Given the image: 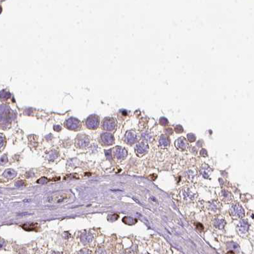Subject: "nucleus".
Returning a JSON list of instances; mask_svg holds the SVG:
<instances>
[{
  "label": "nucleus",
  "instance_id": "obj_3",
  "mask_svg": "<svg viewBox=\"0 0 254 254\" xmlns=\"http://www.w3.org/2000/svg\"><path fill=\"white\" fill-rule=\"evenodd\" d=\"M65 126L70 130H77L81 127V122L75 118H70L65 121Z\"/></svg>",
  "mask_w": 254,
  "mask_h": 254
},
{
  "label": "nucleus",
  "instance_id": "obj_4",
  "mask_svg": "<svg viewBox=\"0 0 254 254\" xmlns=\"http://www.w3.org/2000/svg\"><path fill=\"white\" fill-rule=\"evenodd\" d=\"M116 123L115 120L112 118H105L102 123L103 128L107 131H112L115 129Z\"/></svg>",
  "mask_w": 254,
  "mask_h": 254
},
{
  "label": "nucleus",
  "instance_id": "obj_19",
  "mask_svg": "<svg viewBox=\"0 0 254 254\" xmlns=\"http://www.w3.org/2000/svg\"><path fill=\"white\" fill-rule=\"evenodd\" d=\"M36 224H35V223H26V224H24L22 225V227L23 229L28 230V231L34 230L36 229Z\"/></svg>",
  "mask_w": 254,
  "mask_h": 254
},
{
  "label": "nucleus",
  "instance_id": "obj_23",
  "mask_svg": "<svg viewBox=\"0 0 254 254\" xmlns=\"http://www.w3.org/2000/svg\"><path fill=\"white\" fill-rule=\"evenodd\" d=\"M47 181L48 180L46 178H45V177H42V178H41L40 179H39L38 180L37 183H40V184H42V185H43V184L46 183L47 182Z\"/></svg>",
  "mask_w": 254,
  "mask_h": 254
},
{
  "label": "nucleus",
  "instance_id": "obj_20",
  "mask_svg": "<svg viewBox=\"0 0 254 254\" xmlns=\"http://www.w3.org/2000/svg\"><path fill=\"white\" fill-rule=\"evenodd\" d=\"M142 137L144 140L146 141H150L152 139V135L149 132H144L142 134Z\"/></svg>",
  "mask_w": 254,
  "mask_h": 254
},
{
  "label": "nucleus",
  "instance_id": "obj_15",
  "mask_svg": "<svg viewBox=\"0 0 254 254\" xmlns=\"http://www.w3.org/2000/svg\"><path fill=\"white\" fill-rule=\"evenodd\" d=\"M17 172L13 169H6L3 172V176L6 178H13L16 176Z\"/></svg>",
  "mask_w": 254,
  "mask_h": 254
},
{
  "label": "nucleus",
  "instance_id": "obj_31",
  "mask_svg": "<svg viewBox=\"0 0 254 254\" xmlns=\"http://www.w3.org/2000/svg\"><path fill=\"white\" fill-rule=\"evenodd\" d=\"M52 254H61L59 252H53Z\"/></svg>",
  "mask_w": 254,
  "mask_h": 254
},
{
  "label": "nucleus",
  "instance_id": "obj_11",
  "mask_svg": "<svg viewBox=\"0 0 254 254\" xmlns=\"http://www.w3.org/2000/svg\"><path fill=\"white\" fill-rule=\"evenodd\" d=\"M249 225L248 222L246 220H242L239 222V224L238 225V231L241 234L246 233L248 230Z\"/></svg>",
  "mask_w": 254,
  "mask_h": 254
},
{
  "label": "nucleus",
  "instance_id": "obj_2",
  "mask_svg": "<svg viewBox=\"0 0 254 254\" xmlns=\"http://www.w3.org/2000/svg\"><path fill=\"white\" fill-rule=\"evenodd\" d=\"M99 122H100V119L99 117L96 115H91L88 118H87L86 121V125L87 127L90 129H94L97 128L99 125Z\"/></svg>",
  "mask_w": 254,
  "mask_h": 254
},
{
  "label": "nucleus",
  "instance_id": "obj_1",
  "mask_svg": "<svg viewBox=\"0 0 254 254\" xmlns=\"http://www.w3.org/2000/svg\"><path fill=\"white\" fill-rule=\"evenodd\" d=\"M72 198V194L68 192H59L50 197L49 199V202L56 204L62 203L70 201Z\"/></svg>",
  "mask_w": 254,
  "mask_h": 254
},
{
  "label": "nucleus",
  "instance_id": "obj_28",
  "mask_svg": "<svg viewBox=\"0 0 254 254\" xmlns=\"http://www.w3.org/2000/svg\"><path fill=\"white\" fill-rule=\"evenodd\" d=\"M79 254H91V252L87 249H83L79 252Z\"/></svg>",
  "mask_w": 254,
  "mask_h": 254
},
{
  "label": "nucleus",
  "instance_id": "obj_22",
  "mask_svg": "<svg viewBox=\"0 0 254 254\" xmlns=\"http://www.w3.org/2000/svg\"><path fill=\"white\" fill-rule=\"evenodd\" d=\"M15 185L17 187H24V186L26 185V182L24 181H18L15 183Z\"/></svg>",
  "mask_w": 254,
  "mask_h": 254
},
{
  "label": "nucleus",
  "instance_id": "obj_14",
  "mask_svg": "<svg viewBox=\"0 0 254 254\" xmlns=\"http://www.w3.org/2000/svg\"><path fill=\"white\" fill-rule=\"evenodd\" d=\"M200 171H201V174L203 176V177L205 178H209L211 172V169L207 165H204L201 167V170Z\"/></svg>",
  "mask_w": 254,
  "mask_h": 254
},
{
  "label": "nucleus",
  "instance_id": "obj_30",
  "mask_svg": "<svg viewBox=\"0 0 254 254\" xmlns=\"http://www.w3.org/2000/svg\"><path fill=\"white\" fill-rule=\"evenodd\" d=\"M51 157H53V155H52V154H51V155H50V157H51ZM56 157H57V156L54 155V159H55L56 158ZM54 158H51H51H50V160H51H51H54Z\"/></svg>",
  "mask_w": 254,
  "mask_h": 254
},
{
  "label": "nucleus",
  "instance_id": "obj_8",
  "mask_svg": "<svg viewBox=\"0 0 254 254\" xmlns=\"http://www.w3.org/2000/svg\"><path fill=\"white\" fill-rule=\"evenodd\" d=\"M125 139L127 143L129 144H132L135 143L137 140V134L133 131H128L127 132L125 136Z\"/></svg>",
  "mask_w": 254,
  "mask_h": 254
},
{
  "label": "nucleus",
  "instance_id": "obj_5",
  "mask_svg": "<svg viewBox=\"0 0 254 254\" xmlns=\"http://www.w3.org/2000/svg\"><path fill=\"white\" fill-rule=\"evenodd\" d=\"M231 215L234 217L241 218L245 215V211L242 207L239 204H234L231 207L230 210Z\"/></svg>",
  "mask_w": 254,
  "mask_h": 254
},
{
  "label": "nucleus",
  "instance_id": "obj_32",
  "mask_svg": "<svg viewBox=\"0 0 254 254\" xmlns=\"http://www.w3.org/2000/svg\"></svg>",
  "mask_w": 254,
  "mask_h": 254
},
{
  "label": "nucleus",
  "instance_id": "obj_6",
  "mask_svg": "<svg viewBox=\"0 0 254 254\" xmlns=\"http://www.w3.org/2000/svg\"><path fill=\"white\" fill-rule=\"evenodd\" d=\"M90 143V139L88 137L85 135H80L77 137L76 140V144L78 147L84 148L88 146Z\"/></svg>",
  "mask_w": 254,
  "mask_h": 254
},
{
  "label": "nucleus",
  "instance_id": "obj_12",
  "mask_svg": "<svg viewBox=\"0 0 254 254\" xmlns=\"http://www.w3.org/2000/svg\"><path fill=\"white\" fill-rule=\"evenodd\" d=\"M148 149H149V147H148V144L144 143V142L138 144L135 146V151L138 154H145L148 152Z\"/></svg>",
  "mask_w": 254,
  "mask_h": 254
},
{
  "label": "nucleus",
  "instance_id": "obj_27",
  "mask_svg": "<svg viewBox=\"0 0 254 254\" xmlns=\"http://www.w3.org/2000/svg\"><path fill=\"white\" fill-rule=\"evenodd\" d=\"M5 137L3 136V135H1V139H0V146H1V148H3V145L5 144Z\"/></svg>",
  "mask_w": 254,
  "mask_h": 254
},
{
  "label": "nucleus",
  "instance_id": "obj_7",
  "mask_svg": "<svg viewBox=\"0 0 254 254\" xmlns=\"http://www.w3.org/2000/svg\"><path fill=\"white\" fill-rule=\"evenodd\" d=\"M100 137L102 143L104 144L105 145H111L114 142V138L111 133H103L101 135Z\"/></svg>",
  "mask_w": 254,
  "mask_h": 254
},
{
  "label": "nucleus",
  "instance_id": "obj_9",
  "mask_svg": "<svg viewBox=\"0 0 254 254\" xmlns=\"http://www.w3.org/2000/svg\"><path fill=\"white\" fill-rule=\"evenodd\" d=\"M175 146L178 149L180 150H185L188 148V142L183 137L178 138L176 142H175Z\"/></svg>",
  "mask_w": 254,
  "mask_h": 254
},
{
  "label": "nucleus",
  "instance_id": "obj_26",
  "mask_svg": "<svg viewBox=\"0 0 254 254\" xmlns=\"http://www.w3.org/2000/svg\"><path fill=\"white\" fill-rule=\"evenodd\" d=\"M96 254H107L106 251L105 250L103 249V248H98V249L96 250Z\"/></svg>",
  "mask_w": 254,
  "mask_h": 254
},
{
  "label": "nucleus",
  "instance_id": "obj_18",
  "mask_svg": "<svg viewBox=\"0 0 254 254\" xmlns=\"http://www.w3.org/2000/svg\"><path fill=\"white\" fill-rule=\"evenodd\" d=\"M214 224L217 228L218 229H222L225 227L226 224V222L224 220H220V219H216L215 220Z\"/></svg>",
  "mask_w": 254,
  "mask_h": 254
},
{
  "label": "nucleus",
  "instance_id": "obj_16",
  "mask_svg": "<svg viewBox=\"0 0 254 254\" xmlns=\"http://www.w3.org/2000/svg\"><path fill=\"white\" fill-rule=\"evenodd\" d=\"M159 144L162 147H167L169 144V140L165 135H161L159 139Z\"/></svg>",
  "mask_w": 254,
  "mask_h": 254
},
{
  "label": "nucleus",
  "instance_id": "obj_25",
  "mask_svg": "<svg viewBox=\"0 0 254 254\" xmlns=\"http://www.w3.org/2000/svg\"><path fill=\"white\" fill-rule=\"evenodd\" d=\"M175 131L177 133H181L183 131V127L181 125H177L176 128H175Z\"/></svg>",
  "mask_w": 254,
  "mask_h": 254
},
{
  "label": "nucleus",
  "instance_id": "obj_10",
  "mask_svg": "<svg viewBox=\"0 0 254 254\" xmlns=\"http://www.w3.org/2000/svg\"><path fill=\"white\" fill-rule=\"evenodd\" d=\"M116 157L119 160H123L127 156V151L123 148L118 146L115 148Z\"/></svg>",
  "mask_w": 254,
  "mask_h": 254
},
{
  "label": "nucleus",
  "instance_id": "obj_21",
  "mask_svg": "<svg viewBox=\"0 0 254 254\" xmlns=\"http://www.w3.org/2000/svg\"><path fill=\"white\" fill-rule=\"evenodd\" d=\"M187 138H188V141L191 142H194L196 139L195 135L193 133H188V134L187 135Z\"/></svg>",
  "mask_w": 254,
  "mask_h": 254
},
{
  "label": "nucleus",
  "instance_id": "obj_17",
  "mask_svg": "<svg viewBox=\"0 0 254 254\" xmlns=\"http://www.w3.org/2000/svg\"><path fill=\"white\" fill-rule=\"evenodd\" d=\"M123 222L127 225H134L137 222V220L135 218H132L130 217H125L123 218Z\"/></svg>",
  "mask_w": 254,
  "mask_h": 254
},
{
  "label": "nucleus",
  "instance_id": "obj_24",
  "mask_svg": "<svg viewBox=\"0 0 254 254\" xmlns=\"http://www.w3.org/2000/svg\"><path fill=\"white\" fill-rule=\"evenodd\" d=\"M8 161V158L6 155H3L1 157V165L5 164Z\"/></svg>",
  "mask_w": 254,
  "mask_h": 254
},
{
  "label": "nucleus",
  "instance_id": "obj_29",
  "mask_svg": "<svg viewBox=\"0 0 254 254\" xmlns=\"http://www.w3.org/2000/svg\"><path fill=\"white\" fill-rule=\"evenodd\" d=\"M165 121H167V120L165 118H161L160 119V123L161 125H165L168 123V122H165Z\"/></svg>",
  "mask_w": 254,
  "mask_h": 254
},
{
  "label": "nucleus",
  "instance_id": "obj_13",
  "mask_svg": "<svg viewBox=\"0 0 254 254\" xmlns=\"http://www.w3.org/2000/svg\"><path fill=\"white\" fill-rule=\"evenodd\" d=\"M93 235L90 232H85V233L82 234L81 237V242L84 245L90 243L93 241Z\"/></svg>",
  "mask_w": 254,
  "mask_h": 254
}]
</instances>
